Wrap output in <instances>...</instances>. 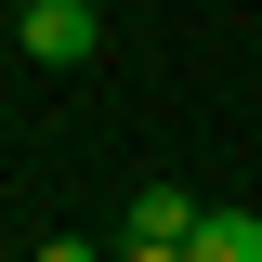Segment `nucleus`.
I'll return each instance as SVG.
<instances>
[{
	"label": "nucleus",
	"instance_id": "f03ea898",
	"mask_svg": "<svg viewBox=\"0 0 262 262\" xmlns=\"http://www.w3.org/2000/svg\"><path fill=\"white\" fill-rule=\"evenodd\" d=\"M196 223H210V210H196L184 184H131V223H118V249H196Z\"/></svg>",
	"mask_w": 262,
	"mask_h": 262
},
{
	"label": "nucleus",
	"instance_id": "423d86ee",
	"mask_svg": "<svg viewBox=\"0 0 262 262\" xmlns=\"http://www.w3.org/2000/svg\"><path fill=\"white\" fill-rule=\"evenodd\" d=\"M13 13H39V0H13Z\"/></svg>",
	"mask_w": 262,
	"mask_h": 262
},
{
	"label": "nucleus",
	"instance_id": "f257e3e1",
	"mask_svg": "<svg viewBox=\"0 0 262 262\" xmlns=\"http://www.w3.org/2000/svg\"><path fill=\"white\" fill-rule=\"evenodd\" d=\"M92 13H105V0H39V13H13V39H27L39 66H92V53H105Z\"/></svg>",
	"mask_w": 262,
	"mask_h": 262
},
{
	"label": "nucleus",
	"instance_id": "7ed1b4c3",
	"mask_svg": "<svg viewBox=\"0 0 262 262\" xmlns=\"http://www.w3.org/2000/svg\"><path fill=\"white\" fill-rule=\"evenodd\" d=\"M196 262H262V210H210L196 223Z\"/></svg>",
	"mask_w": 262,
	"mask_h": 262
},
{
	"label": "nucleus",
	"instance_id": "39448f33",
	"mask_svg": "<svg viewBox=\"0 0 262 262\" xmlns=\"http://www.w3.org/2000/svg\"><path fill=\"white\" fill-rule=\"evenodd\" d=\"M118 262H196V249H118Z\"/></svg>",
	"mask_w": 262,
	"mask_h": 262
},
{
	"label": "nucleus",
	"instance_id": "20e7f679",
	"mask_svg": "<svg viewBox=\"0 0 262 262\" xmlns=\"http://www.w3.org/2000/svg\"><path fill=\"white\" fill-rule=\"evenodd\" d=\"M27 262H118V249H105V236H39Z\"/></svg>",
	"mask_w": 262,
	"mask_h": 262
}]
</instances>
